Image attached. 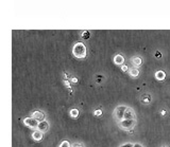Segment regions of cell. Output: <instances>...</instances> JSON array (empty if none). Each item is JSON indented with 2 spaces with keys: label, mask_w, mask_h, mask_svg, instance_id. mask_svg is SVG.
<instances>
[{
  "label": "cell",
  "mask_w": 170,
  "mask_h": 147,
  "mask_svg": "<svg viewBox=\"0 0 170 147\" xmlns=\"http://www.w3.org/2000/svg\"><path fill=\"white\" fill-rule=\"evenodd\" d=\"M72 54H74V57L79 59L85 58L87 54L86 46L83 43H77L74 46V48H72Z\"/></svg>",
  "instance_id": "6da1fadb"
},
{
  "label": "cell",
  "mask_w": 170,
  "mask_h": 147,
  "mask_svg": "<svg viewBox=\"0 0 170 147\" xmlns=\"http://www.w3.org/2000/svg\"><path fill=\"white\" fill-rule=\"evenodd\" d=\"M127 108L128 107L123 106V105H121V106H117L116 108H115L114 112H113V117H114V120L117 123H119L125 120V110H127Z\"/></svg>",
  "instance_id": "7a4b0ae2"
},
{
  "label": "cell",
  "mask_w": 170,
  "mask_h": 147,
  "mask_svg": "<svg viewBox=\"0 0 170 147\" xmlns=\"http://www.w3.org/2000/svg\"><path fill=\"white\" fill-rule=\"evenodd\" d=\"M119 128H121L122 130H127V131H130L132 130L133 128L136 125V120H123L121 122L117 123Z\"/></svg>",
  "instance_id": "3957f363"
},
{
  "label": "cell",
  "mask_w": 170,
  "mask_h": 147,
  "mask_svg": "<svg viewBox=\"0 0 170 147\" xmlns=\"http://www.w3.org/2000/svg\"><path fill=\"white\" fill-rule=\"evenodd\" d=\"M23 124L26 125V126L30 127V128H33V129H37L38 127V124H39V122H37L34 117H26L25 120H23Z\"/></svg>",
  "instance_id": "277c9868"
},
{
  "label": "cell",
  "mask_w": 170,
  "mask_h": 147,
  "mask_svg": "<svg viewBox=\"0 0 170 147\" xmlns=\"http://www.w3.org/2000/svg\"><path fill=\"white\" fill-rule=\"evenodd\" d=\"M125 120H136V113L132 108H130V107L127 108L125 112Z\"/></svg>",
  "instance_id": "5b68a950"
},
{
  "label": "cell",
  "mask_w": 170,
  "mask_h": 147,
  "mask_svg": "<svg viewBox=\"0 0 170 147\" xmlns=\"http://www.w3.org/2000/svg\"><path fill=\"white\" fill-rule=\"evenodd\" d=\"M32 117H34V119L39 123L44 122V121H45V113L42 111H34L33 113H32Z\"/></svg>",
  "instance_id": "8992f818"
},
{
  "label": "cell",
  "mask_w": 170,
  "mask_h": 147,
  "mask_svg": "<svg viewBox=\"0 0 170 147\" xmlns=\"http://www.w3.org/2000/svg\"><path fill=\"white\" fill-rule=\"evenodd\" d=\"M37 130H39L41 132L45 133L49 130V123L47 121H44V122H41L38 124V127H37Z\"/></svg>",
  "instance_id": "52a82bcc"
},
{
  "label": "cell",
  "mask_w": 170,
  "mask_h": 147,
  "mask_svg": "<svg viewBox=\"0 0 170 147\" xmlns=\"http://www.w3.org/2000/svg\"><path fill=\"white\" fill-rule=\"evenodd\" d=\"M44 138V133L43 132H41L39 130H34L33 133H32V139L34 140V141H36V142H39V141H42Z\"/></svg>",
  "instance_id": "ba28073f"
},
{
  "label": "cell",
  "mask_w": 170,
  "mask_h": 147,
  "mask_svg": "<svg viewBox=\"0 0 170 147\" xmlns=\"http://www.w3.org/2000/svg\"><path fill=\"white\" fill-rule=\"evenodd\" d=\"M123 63H125V57L121 54H117L114 57V63L117 66H123Z\"/></svg>",
  "instance_id": "9c48e42d"
},
{
  "label": "cell",
  "mask_w": 170,
  "mask_h": 147,
  "mask_svg": "<svg viewBox=\"0 0 170 147\" xmlns=\"http://www.w3.org/2000/svg\"><path fill=\"white\" fill-rule=\"evenodd\" d=\"M140 101H142V104L147 105V104H149V103H151V101H152V97H151V95H149V94L145 93L142 97V99H140Z\"/></svg>",
  "instance_id": "30bf717a"
},
{
  "label": "cell",
  "mask_w": 170,
  "mask_h": 147,
  "mask_svg": "<svg viewBox=\"0 0 170 147\" xmlns=\"http://www.w3.org/2000/svg\"><path fill=\"white\" fill-rule=\"evenodd\" d=\"M165 77H166V73L164 71H162V70H160V71H158L155 73V79H158V81H164Z\"/></svg>",
  "instance_id": "8fae6325"
},
{
  "label": "cell",
  "mask_w": 170,
  "mask_h": 147,
  "mask_svg": "<svg viewBox=\"0 0 170 147\" xmlns=\"http://www.w3.org/2000/svg\"><path fill=\"white\" fill-rule=\"evenodd\" d=\"M131 63H133V66H136V67H139L140 65H142V61L140 57H138V56H135V57H133L132 59H131Z\"/></svg>",
  "instance_id": "7c38bea8"
},
{
  "label": "cell",
  "mask_w": 170,
  "mask_h": 147,
  "mask_svg": "<svg viewBox=\"0 0 170 147\" xmlns=\"http://www.w3.org/2000/svg\"><path fill=\"white\" fill-rule=\"evenodd\" d=\"M129 74L132 77H137V76L139 75V70L136 68V67H134V68H131L129 70Z\"/></svg>",
  "instance_id": "4fadbf2b"
},
{
  "label": "cell",
  "mask_w": 170,
  "mask_h": 147,
  "mask_svg": "<svg viewBox=\"0 0 170 147\" xmlns=\"http://www.w3.org/2000/svg\"><path fill=\"white\" fill-rule=\"evenodd\" d=\"M69 114H70L71 117L76 119V117H78V115H79V110L77 109V108H74V109H71L70 111H69Z\"/></svg>",
  "instance_id": "5bb4252c"
},
{
  "label": "cell",
  "mask_w": 170,
  "mask_h": 147,
  "mask_svg": "<svg viewBox=\"0 0 170 147\" xmlns=\"http://www.w3.org/2000/svg\"><path fill=\"white\" fill-rule=\"evenodd\" d=\"M95 79H96V83L97 84H100V83H102V81H103V75H101V74H97L96 76H95Z\"/></svg>",
  "instance_id": "9a60e30c"
},
{
  "label": "cell",
  "mask_w": 170,
  "mask_h": 147,
  "mask_svg": "<svg viewBox=\"0 0 170 147\" xmlns=\"http://www.w3.org/2000/svg\"><path fill=\"white\" fill-rule=\"evenodd\" d=\"M58 147H72V145L70 144L69 141H63V142L60 144V146Z\"/></svg>",
  "instance_id": "2e32d148"
},
{
  "label": "cell",
  "mask_w": 170,
  "mask_h": 147,
  "mask_svg": "<svg viewBox=\"0 0 170 147\" xmlns=\"http://www.w3.org/2000/svg\"><path fill=\"white\" fill-rule=\"evenodd\" d=\"M89 36H90V33H89L88 31H84V32H82V38H83V39H88Z\"/></svg>",
  "instance_id": "e0dca14e"
},
{
  "label": "cell",
  "mask_w": 170,
  "mask_h": 147,
  "mask_svg": "<svg viewBox=\"0 0 170 147\" xmlns=\"http://www.w3.org/2000/svg\"><path fill=\"white\" fill-rule=\"evenodd\" d=\"M94 115H96V117H100V115H102V110H100V109L96 110V111L94 112Z\"/></svg>",
  "instance_id": "ac0fdd59"
},
{
  "label": "cell",
  "mask_w": 170,
  "mask_h": 147,
  "mask_svg": "<svg viewBox=\"0 0 170 147\" xmlns=\"http://www.w3.org/2000/svg\"><path fill=\"white\" fill-rule=\"evenodd\" d=\"M119 147H134V144H132V143H125V144H122Z\"/></svg>",
  "instance_id": "d6986e66"
},
{
  "label": "cell",
  "mask_w": 170,
  "mask_h": 147,
  "mask_svg": "<svg viewBox=\"0 0 170 147\" xmlns=\"http://www.w3.org/2000/svg\"><path fill=\"white\" fill-rule=\"evenodd\" d=\"M155 57H156V58H161V57H162V53H161L160 51H156V52H155Z\"/></svg>",
  "instance_id": "ffe728a7"
},
{
  "label": "cell",
  "mask_w": 170,
  "mask_h": 147,
  "mask_svg": "<svg viewBox=\"0 0 170 147\" xmlns=\"http://www.w3.org/2000/svg\"><path fill=\"white\" fill-rule=\"evenodd\" d=\"M121 70L123 72H128L130 70L129 68H128V66H125V65H123V66H121Z\"/></svg>",
  "instance_id": "44dd1931"
},
{
  "label": "cell",
  "mask_w": 170,
  "mask_h": 147,
  "mask_svg": "<svg viewBox=\"0 0 170 147\" xmlns=\"http://www.w3.org/2000/svg\"><path fill=\"white\" fill-rule=\"evenodd\" d=\"M72 147H83V146H82V144H80V143H74Z\"/></svg>",
  "instance_id": "7402d4cb"
},
{
  "label": "cell",
  "mask_w": 170,
  "mask_h": 147,
  "mask_svg": "<svg viewBox=\"0 0 170 147\" xmlns=\"http://www.w3.org/2000/svg\"><path fill=\"white\" fill-rule=\"evenodd\" d=\"M134 147H145V146L142 145L140 143H136V144H134Z\"/></svg>",
  "instance_id": "603a6c76"
},
{
  "label": "cell",
  "mask_w": 170,
  "mask_h": 147,
  "mask_svg": "<svg viewBox=\"0 0 170 147\" xmlns=\"http://www.w3.org/2000/svg\"><path fill=\"white\" fill-rule=\"evenodd\" d=\"M78 83V79H72V84H77Z\"/></svg>",
  "instance_id": "cb8c5ba5"
},
{
  "label": "cell",
  "mask_w": 170,
  "mask_h": 147,
  "mask_svg": "<svg viewBox=\"0 0 170 147\" xmlns=\"http://www.w3.org/2000/svg\"><path fill=\"white\" fill-rule=\"evenodd\" d=\"M65 85H66V86H70V83H69V81H65Z\"/></svg>",
  "instance_id": "d4e9b609"
},
{
  "label": "cell",
  "mask_w": 170,
  "mask_h": 147,
  "mask_svg": "<svg viewBox=\"0 0 170 147\" xmlns=\"http://www.w3.org/2000/svg\"><path fill=\"white\" fill-rule=\"evenodd\" d=\"M165 113H166L165 110H163V111H161V114H163V115H164V114H165Z\"/></svg>",
  "instance_id": "484cf974"
},
{
  "label": "cell",
  "mask_w": 170,
  "mask_h": 147,
  "mask_svg": "<svg viewBox=\"0 0 170 147\" xmlns=\"http://www.w3.org/2000/svg\"><path fill=\"white\" fill-rule=\"evenodd\" d=\"M163 147H166V146H163Z\"/></svg>",
  "instance_id": "4316f807"
}]
</instances>
